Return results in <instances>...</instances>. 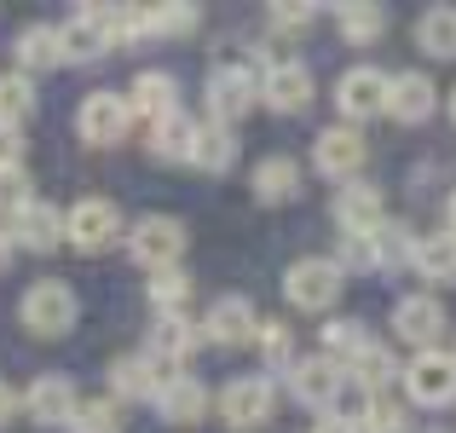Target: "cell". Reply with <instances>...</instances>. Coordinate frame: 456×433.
<instances>
[{
  "instance_id": "1",
  "label": "cell",
  "mask_w": 456,
  "mask_h": 433,
  "mask_svg": "<svg viewBox=\"0 0 456 433\" xmlns=\"http://www.w3.org/2000/svg\"><path fill=\"white\" fill-rule=\"evenodd\" d=\"M341 260H330V255H306V260H295L289 272H283V295L295 300L301 312H330L335 300H341Z\"/></svg>"
},
{
  "instance_id": "2",
  "label": "cell",
  "mask_w": 456,
  "mask_h": 433,
  "mask_svg": "<svg viewBox=\"0 0 456 433\" xmlns=\"http://www.w3.org/2000/svg\"><path fill=\"white\" fill-rule=\"evenodd\" d=\"M202 93H208V116H214V122H220V127H237V122H243V116L260 104V69H248V64H220V69L208 76V87H202Z\"/></svg>"
},
{
  "instance_id": "3",
  "label": "cell",
  "mask_w": 456,
  "mask_h": 433,
  "mask_svg": "<svg viewBox=\"0 0 456 433\" xmlns=\"http://www.w3.org/2000/svg\"><path fill=\"white\" fill-rule=\"evenodd\" d=\"M64 237L81 255H99V249H110L116 237H122V208H116L110 197H81L76 208L64 214Z\"/></svg>"
},
{
  "instance_id": "4",
  "label": "cell",
  "mask_w": 456,
  "mask_h": 433,
  "mask_svg": "<svg viewBox=\"0 0 456 433\" xmlns=\"http://www.w3.org/2000/svg\"><path fill=\"white\" fill-rule=\"evenodd\" d=\"M260 104H272L278 116H301L312 104V69L301 58H272L260 69Z\"/></svg>"
},
{
  "instance_id": "5",
  "label": "cell",
  "mask_w": 456,
  "mask_h": 433,
  "mask_svg": "<svg viewBox=\"0 0 456 433\" xmlns=\"http://www.w3.org/2000/svg\"><path fill=\"white\" fill-rule=\"evenodd\" d=\"M127 249H134L139 266L167 272V266L179 260V249H185V225H179L174 214H145V220L127 232Z\"/></svg>"
},
{
  "instance_id": "6",
  "label": "cell",
  "mask_w": 456,
  "mask_h": 433,
  "mask_svg": "<svg viewBox=\"0 0 456 433\" xmlns=\"http://www.w3.org/2000/svg\"><path fill=\"white\" fill-rule=\"evenodd\" d=\"M404 388H411L416 404H451L456 399V353H439V347H428V353H416L411 364H404Z\"/></svg>"
},
{
  "instance_id": "7",
  "label": "cell",
  "mask_w": 456,
  "mask_h": 433,
  "mask_svg": "<svg viewBox=\"0 0 456 433\" xmlns=\"http://www.w3.org/2000/svg\"><path fill=\"white\" fill-rule=\"evenodd\" d=\"M76 127H81V139H93V144H122L127 127H134V110H127L122 93H87L81 110H76Z\"/></svg>"
},
{
  "instance_id": "8",
  "label": "cell",
  "mask_w": 456,
  "mask_h": 433,
  "mask_svg": "<svg viewBox=\"0 0 456 433\" xmlns=\"http://www.w3.org/2000/svg\"><path fill=\"white\" fill-rule=\"evenodd\" d=\"M341 381H346V370L335 364V358H295L289 364V393L301 404H312V411H330L335 399H341Z\"/></svg>"
},
{
  "instance_id": "9",
  "label": "cell",
  "mask_w": 456,
  "mask_h": 433,
  "mask_svg": "<svg viewBox=\"0 0 456 433\" xmlns=\"http://www.w3.org/2000/svg\"><path fill=\"white\" fill-rule=\"evenodd\" d=\"M335 104H341V116H353V122L387 110V76H381L376 64H353L341 81H335Z\"/></svg>"
},
{
  "instance_id": "10",
  "label": "cell",
  "mask_w": 456,
  "mask_h": 433,
  "mask_svg": "<svg viewBox=\"0 0 456 433\" xmlns=\"http://www.w3.org/2000/svg\"><path fill=\"white\" fill-rule=\"evenodd\" d=\"M260 318H255V300L248 295H220L208 306V318H202V341L214 347H237V341H255Z\"/></svg>"
},
{
  "instance_id": "11",
  "label": "cell",
  "mask_w": 456,
  "mask_h": 433,
  "mask_svg": "<svg viewBox=\"0 0 456 433\" xmlns=\"http://www.w3.org/2000/svg\"><path fill=\"white\" fill-rule=\"evenodd\" d=\"M23 323H29L35 335H64L69 323H76V295H69L64 283H35L29 295H23Z\"/></svg>"
},
{
  "instance_id": "12",
  "label": "cell",
  "mask_w": 456,
  "mask_h": 433,
  "mask_svg": "<svg viewBox=\"0 0 456 433\" xmlns=\"http://www.w3.org/2000/svg\"><path fill=\"white\" fill-rule=\"evenodd\" d=\"M364 156H370V144H364L358 127H323L318 144H312V162L330 179H353L358 167H364Z\"/></svg>"
},
{
  "instance_id": "13",
  "label": "cell",
  "mask_w": 456,
  "mask_h": 433,
  "mask_svg": "<svg viewBox=\"0 0 456 433\" xmlns=\"http://www.w3.org/2000/svg\"><path fill=\"white\" fill-rule=\"evenodd\" d=\"M393 335L428 353V347L445 335V306H439L434 295H404L399 306H393Z\"/></svg>"
},
{
  "instance_id": "14",
  "label": "cell",
  "mask_w": 456,
  "mask_h": 433,
  "mask_svg": "<svg viewBox=\"0 0 456 433\" xmlns=\"http://www.w3.org/2000/svg\"><path fill=\"white\" fill-rule=\"evenodd\" d=\"M220 416L232 428H260L272 416V381L266 376H237L220 393Z\"/></svg>"
},
{
  "instance_id": "15",
  "label": "cell",
  "mask_w": 456,
  "mask_h": 433,
  "mask_svg": "<svg viewBox=\"0 0 456 433\" xmlns=\"http://www.w3.org/2000/svg\"><path fill=\"white\" fill-rule=\"evenodd\" d=\"M381 220H387V208H381L376 185H364V179L341 185V197H335V225H341V237H370Z\"/></svg>"
},
{
  "instance_id": "16",
  "label": "cell",
  "mask_w": 456,
  "mask_h": 433,
  "mask_svg": "<svg viewBox=\"0 0 456 433\" xmlns=\"http://www.w3.org/2000/svg\"><path fill=\"white\" fill-rule=\"evenodd\" d=\"M76 388H69L64 376H41L29 381V393H23V411L35 416L41 428H69V416H76Z\"/></svg>"
},
{
  "instance_id": "17",
  "label": "cell",
  "mask_w": 456,
  "mask_h": 433,
  "mask_svg": "<svg viewBox=\"0 0 456 433\" xmlns=\"http://www.w3.org/2000/svg\"><path fill=\"white\" fill-rule=\"evenodd\" d=\"M434 81L422 76V69H399V76H387V116H399V122H428L434 116Z\"/></svg>"
},
{
  "instance_id": "18",
  "label": "cell",
  "mask_w": 456,
  "mask_h": 433,
  "mask_svg": "<svg viewBox=\"0 0 456 433\" xmlns=\"http://www.w3.org/2000/svg\"><path fill=\"white\" fill-rule=\"evenodd\" d=\"M110 388H116V399H156L167 388V370L145 353H122L110 364Z\"/></svg>"
},
{
  "instance_id": "19",
  "label": "cell",
  "mask_w": 456,
  "mask_h": 433,
  "mask_svg": "<svg viewBox=\"0 0 456 433\" xmlns=\"http://www.w3.org/2000/svg\"><path fill=\"white\" fill-rule=\"evenodd\" d=\"M12 243H18V249H35V255L58 249V243H64V214H58L53 202L35 197L29 208H23L18 220H12Z\"/></svg>"
},
{
  "instance_id": "20",
  "label": "cell",
  "mask_w": 456,
  "mask_h": 433,
  "mask_svg": "<svg viewBox=\"0 0 456 433\" xmlns=\"http://www.w3.org/2000/svg\"><path fill=\"white\" fill-rule=\"evenodd\" d=\"M127 93H134V99H127V110L145 116V122H162V116L179 110V81L167 76V69H139Z\"/></svg>"
},
{
  "instance_id": "21",
  "label": "cell",
  "mask_w": 456,
  "mask_h": 433,
  "mask_svg": "<svg viewBox=\"0 0 456 433\" xmlns=\"http://www.w3.org/2000/svg\"><path fill=\"white\" fill-rule=\"evenodd\" d=\"M197 347H202V330L191 318H156V330H151V353L145 358H156V364H191L197 358Z\"/></svg>"
},
{
  "instance_id": "22",
  "label": "cell",
  "mask_w": 456,
  "mask_h": 433,
  "mask_svg": "<svg viewBox=\"0 0 456 433\" xmlns=\"http://www.w3.org/2000/svg\"><path fill=\"white\" fill-rule=\"evenodd\" d=\"M58 46H64V64H87V58H99V53H110V41H104V23H99V12L93 6H81L76 18L58 29Z\"/></svg>"
},
{
  "instance_id": "23",
  "label": "cell",
  "mask_w": 456,
  "mask_h": 433,
  "mask_svg": "<svg viewBox=\"0 0 456 433\" xmlns=\"http://www.w3.org/2000/svg\"><path fill=\"white\" fill-rule=\"evenodd\" d=\"M156 411L167 422H202L208 416V388L197 376H167V388L156 393Z\"/></svg>"
},
{
  "instance_id": "24",
  "label": "cell",
  "mask_w": 456,
  "mask_h": 433,
  "mask_svg": "<svg viewBox=\"0 0 456 433\" xmlns=\"http://www.w3.org/2000/svg\"><path fill=\"white\" fill-rule=\"evenodd\" d=\"M411 266L422 272L428 283H456V237H451V232H428V237H416Z\"/></svg>"
},
{
  "instance_id": "25",
  "label": "cell",
  "mask_w": 456,
  "mask_h": 433,
  "mask_svg": "<svg viewBox=\"0 0 456 433\" xmlns=\"http://www.w3.org/2000/svg\"><path fill=\"white\" fill-rule=\"evenodd\" d=\"M191 162L202 174H220V167L237 162V127H220V122H197V144H191Z\"/></svg>"
},
{
  "instance_id": "26",
  "label": "cell",
  "mask_w": 456,
  "mask_h": 433,
  "mask_svg": "<svg viewBox=\"0 0 456 433\" xmlns=\"http://www.w3.org/2000/svg\"><path fill=\"white\" fill-rule=\"evenodd\" d=\"M191 144H197V122H191L185 110L151 122V156H162V162H191Z\"/></svg>"
},
{
  "instance_id": "27",
  "label": "cell",
  "mask_w": 456,
  "mask_h": 433,
  "mask_svg": "<svg viewBox=\"0 0 456 433\" xmlns=\"http://www.w3.org/2000/svg\"><path fill=\"white\" fill-rule=\"evenodd\" d=\"M346 376H353L364 393H387V388H393V376H404V364H399V358H393L381 341H370L364 353H358L353 364H346Z\"/></svg>"
},
{
  "instance_id": "28",
  "label": "cell",
  "mask_w": 456,
  "mask_h": 433,
  "mask_svg": "<svg viewBox=\"0 0 456 433\" xmlns=\"http://www.w3.org/2000/svg\"><path fill=\"white\" fill-rule=\"evenodd\" d=\"M12 53H18L23 69H53V64H64V46H58V29H53V23H23Z\"/></svg>"
},
{
  "instance_id": "29",
  "label": "cell",
  "mask_w": 456,
  "mask_h": 433,
  "mask_svg": "<svg viewBox=\"0 0 456 433\" xmlns=\"http://www.w3.org/2000/svg\"><path fill=\"white\" fill-rule=\"evenodd\" d=\"M295 191H301V162L295 156H266L255 167V197L260 202H289Z\"/></svg>"
},
{
  "instance_id": "30",
  "label": "cell",
  "mask_w": 456,
  "mask_h": 433,
  "mask_svg": "<svg viewBox=\"0 0 456 433\" xmlns=\"http://www.w3.org/2000/svg\"><path fill=\"white\" fill-rule=\"evenodd\" d=\"M416 46L434 58H456V6H428L416 18Z\"/></svg>"
},
{
  "instance_id": "31",
  "label": "cell",
  "mask_w": 456,
  "mask_h": 433,
  "mask_svg": "<svg viewBox=\"0 0 456 433\" xmlns=\"http://www.w3.org/2000/svg\"><path fill=\"white\" fill-rule=\"evenodd\" d=\"M335 23H341V35L353 46H370V41H381V35H387V12L370 6V0H346V6L335 12Z\"/></svg>"
},
{
  "instance_id": "32",
  "label": "cell",
  "mask_w": 456,
  "mask_h": 433,
  "mask_svg": "<svg viewBox=\"0 0 456 433\" xmlns=\"http://www.w3.org/2000/svg\"><path fill=\"white\" fill-rule=\"evenodd\" d=\"M370 347V335H364V323L358 318H335V323H323V358H335V364H353L358 353Z\"/></svg>"
},
{
  "instance_id": "33",
  "label": "cell",
  "mask_w": 456,
  "mask_h": 433,
  "mask_svg": "<svg viewBox=\"0 0 456 433\" xmlns=\"http://www.w3.org/2000/svg\"><path fill=\"white\" fill-rule=\"evenodd\" d=\"M411 249H416V237H411V225H399V220H381L376 232H370V260H376V266H399V260H411Z\"/></svg>"
},
{
  "instance_id": "34",
  "label": "cell",
  "mask_w": 456,
  "mask_h": 433,
  "mask_svg": "<svg viewBox=\"0 0 456 433\" xmlns=\"http://www.w3.org/2000/svg\"><path fill=\"white\" fill-rule=\"evenodd\" d=\"M404 422H411V416H404V404H399V399H387V393H370L364 411L353 416V428H358V433H404Z\"/></svg>"
},
{
  "instance_id": "35",
  "label": "cell",
  "mask_w": 456,
  "mask_h": 433,
  "mask_svg": "<svg viewBox=\"0 0 456 433\" xmlns=\"http://www.w3.org/2000/svg\"><path fill=\"white\" fill-rule=\"evenodd\" d=\"M151 300H156V312H162V318H185V306H191V278H185L179 266L156 272V278H151Z\"/></svg>"
},
{
  "instance_id": "36",
  "label": "cell",
  "mask_w": 456,
  "mask_h": 433,
  "mask_svg": "<svg viewBox=\"0 0 456 433\" xmlns=\"http://www.w3.org/2000/svg\"><path fill=\"white\" fill-rule=\"evenodd\" d=\"M29 110H35V87H29V76H0V127H23L29 122Z\"/></svg>"
},
{
  "instance_id": "37",
  "label": "cell",
  "mask_w": 456,
  "mask_h": 433,
  "mask_svg": "<svg viewBox=\"0 0 456 433\" xmlns=\"http://www.w3.org/2000/svg\"><path fill=\"white\" fill-rule=\"evenodd\" d=\"M255 341H260V358H266L272 370H289L295 364V335H289V323H283V318H260Z\"/></svg>"
},
{
  "instance_id": "38",
  "label": "cell",
  "mask_w": 456,
  "mask_h": 433,
  "mask_svg": "<svg viewBox=\"0 0 456 433\" xmlns=\"http://www.w3.org/2000/svg\"><path fill=\"white\" fill-rule=\"evenodd\" d=\"M69 433H122V411H116V399H87V404H76Z\"/></svg>"
},
{
  "instance_id": "39",
  "label": "cell",
  "mask_w": 456,
  "mask_h": 433,
  "mask_svg": "<svg viewBox=\"0 0 456 433\" xmlns=\"http://www.w3.org/2000/svg\"><path fill=\"white\" fill-rule=\"evenodd\" d=\"M197 23H202L197 6H151V12H145V29H151V35H191Z\"/></svg>"
},
{
  "instance_id": "40",
  "label": "cell",
  "mask_w": 456,
  "mask_h": 433,
  "mask_svg": "<svg viewBox=\"0 0 456 433\" xmlns=\"http://www.w3.org/2000/svg\"><path fill=\"white\" fill-rule=\"evenodd\" d=\"M29 202H35L29 174H23V167H6V174H0V214H6V220H18Z\"/></svg>"
},
{
  "instance_id": "41",
  "label": "cell",
  "mask_w": 456,
  "mask_h": 433,
  "mask_svg": "<svg viewBox=\"0 0 456 433\" xmlns=\"http://www.w3.org/2000/svg\"><path fill=\"white\" fill-rule=\"evenodd\" d=\"M312 18H318L312 6H283V0L272 6V29H278V35H306V29H312Z\"/></svg>"
},
{
  "instance_id": "42",
  "label": "cell",
  "mask_w": 456,
  "mask_h": 433,
  "mask_svg": "<svg viewBox=\"0 0 456 433\" xmlns=\"http://www.w3.org/2000/svg\"><path fill=\"white\" fill-rule=\"evenodd\" d=\"M6 167H23V139H18V127H0V174Z\"/></svg>"
},
{
  "instance_id": "43",
  "label": "cell",
  "mask_w": 456,
  "mask_h": 433,
  "mask_svg": "<svg viewBox=\"0 0 456 433\" xmlns=\"http://www.w3.org/2000/svg\"><path fill=\"white\" fill-rule=\"evenodd\" d=\"M312 433H358V428H353V416H318Z\"/></svg>"
},
{
  "instance_id": "44",
  "label": "cell",
  "mask_w": 456,
  "mask_h": 433,
  "mask_svg": "<svg viewBox=\"0 0 456 433\" xmlns=\"http://www.w3.org/2000/svg\"><path fill=\"white\" fill-rule=\"evenodd\" d=\"M12 416H18V393H12V388H6V381H0V428H6V422H12Z\"/></svg>"
},
{
  "instance_id": "45",
  "label": "cell",
  "mask_w": 456,
  "mask_h": 433,
  "mask_svg": "<svg viewBox=\"0 0 456 433\" xmlns=\"http://www.w3.org/2000/svg\"><path fill=\"white\" fill-rule=\"evenodd\" d=\"M12 255H18V243H12V232H6V225H0V272L12 266Z\"/></svg>"
},
{
  "instance_id": "46",
  "label": "cell",
  "mask_w": 456,
  "mask_h": 433,
  "mask_svg": "<svg viewBox=\"0 0 456 433\" xmlns=\"http://www.w3.org/2000/svg\"><path fill=\"white\" fill-rule=\"evenodd\" d=\"M445 232L456 237V191H451V202H445Z\"/></svg>"
},
{
  "instance_id": "47",
  "label": "cell",
  "mask_w": 456,
  "mask_h": 433,
  "mask_svg": "<svg viewBox=\"0 0 456 433\" xmlns=\"http://www.w3.org/2000/svg\"><path fill=\"white\" fill-rule=\"evenodd\" d=\"M451 116H456V93H451Z\"/></svg>"
},
{
  "instance_id": "48",
  "label": "cell",
  "mask_w": 456,
  "mask_h": 433,
  "mask_svg": "<svg viewBox=\"0 0 456 433\" xmlns=\"http://www.w3.org/2000/svg\"><path fill=\"white\" fill-rule=\"evenodd\" d=\"M434 433H445V428H434Z\"/></svg>"
}]
</instances>
